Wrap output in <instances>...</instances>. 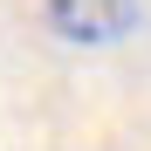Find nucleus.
Here are the masks:
<instances>
[{
    "instance_id": "obj_1",
    "label": "nucleus",
    "mask_w": 151,
    "mask_h": 151,
    "mask_svg": "<svg viewBox=\"0 0 151 151\" xmlns=\"http://www.w3.org/2000/svg\"><path fill=\"white\" fill-rule=\"evenodd\" d=\"M41 14L62 41H83V48L124 41L137 28V0H41Z\"/></svg>"
}]
</instances>
